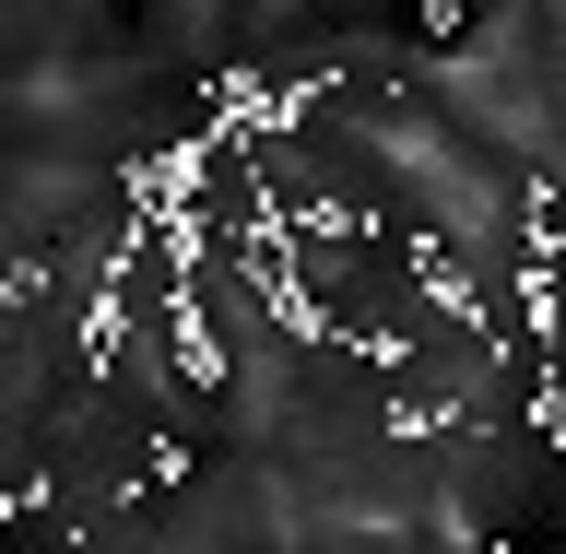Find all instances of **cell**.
I'll use <instances>...</instances> for the list:
<instances>
[{"instance_id": "3", "label": "cell", "mask_w": 566, "mask_h": 554, "mask_svg": "<svg viewBox=\"0 0 566 554\" xmlns=\"http://www.w3.org/2000/svg\"><path fill=\"white\" fill-rule=\"evenodd\" d=\"M484 554H531V543H484Z\"/></svg>"}, {"instance_id": "2", "label": "cell", "mask_w": 566, "mask_h": 554, "mask_svg": "<svg viewBox=\"0 0 566 554\" xmlns=\"http://www.w3.org/2000/svg\"><path fill=\"white\" fill-rule=\"evenodd\" d=\"M413 35L424 48H460V35H472V0H413Z\"/></svg>"}, {"instance_id": "1", "label": "cell", "mask_w": 566, "mask_h": 554, "mask_svg": "<svg viewBox=\"0 0 566 554\" xmlns=\"http://www.w3.org/2000/svg\"><path fill=\"white\" fill-rule=\"evenodd\" d=\"M189 472H201V460H189V437H154V449H142V472H130V484H142V495H177V484H189Z\"/></svg>"}]
</instances>
